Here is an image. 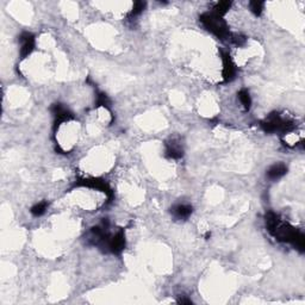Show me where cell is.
Masks as SVG:
<instances>
[{
  "mask_svg": "<svg viewBox=\"0 0 305 305\" xmlns=\"http://www.w3.org/2000/svg\"><path fill=\"white\" fill-rule=\"evenodd\" d=\"M266 228L277 241L291 243L297 251L303 253L305 249V236L301 230L292 227L287 222H283L273 211H268L265 216Z\"/></svg>",
  "mask_w": 305,
  "mask_h": 305,
  "instance_id": "1",
  "label": "cell"
},
{
  "mask_svg": "<svg viewBox=\"0 0 305 305\" xmlns=\"http://www.w3.org/2000/svg\"><path fill=\"white\" fill-rule=\"evenodd\" d=\"M199 20L203 26L211 34H213L217 38L224 41L230 40L231 32L229 31V26L221 14L210 11L199 16Z\"/></svg>",
  "mask_w": 305,
  "mask_h": 305,
  "instance_id": "2",
  "label": "cell"
},
{
  "mask_svg": "<svg viewBox=\"0 0 305 305\" xmlns=\"http://www.w3.org/2000/svg\"><path fill=\"white\" fill-rule=\"evenodd\" d=\"M260 127L267 134L281 133L286 135L291 133L293 129L296 128V124L291 119L281 117L280 113L272 112L267 116L266 119H263V121L260 123Z\"/></svg>",
  "mask_w": 305,
  "mask_h": 305,
  "instance_id": "3",
  "label": "cell"
},
{
  "mask_svg": "<svg viewBox=\"0 0 305 305\" xmlns=\"http://www.w3.org/2000/svg\"><path fill=\"white\" fill-rule=\"evenodd\" d=\"M75 186L80 187H90V189H97L102 192H104L105 195L107 196L108 202L112 201L113 198V191L110 187L106 181L102 180V179L99 178H87V179H78V181L75 183Z\"/></svg>",
  "mask_w": 305,
  "mask_h": 305,
  "instance_id": "4",
  "label": "cell"
},
{
  "mask_svg": "<svg viewBox=\"0 0 305 305\" xmlns=\"http://www.w3.org/2000/svg\"><path fill=\"white\" fill-rule=\"evenodd\" d=\"M51 111L52 116H54V130H56L62 123L74 119V114L70 112L63 104H60V102L52 105Z\"/></svg>",
  "mask_w": 305,
  "mask_h": 305,
  "instance_id": "5",
  "label": "cell"
},
{
  "mask_svg": "<svg viewBox=\"0 0 305 305\" xmlns=\"http://www.w3.org/2000/svg\"><path fill=\"white\" fill-rule=\"evenodd\" d=\"M221 57L223 62V70H222L223 81H224V83H230V81H233L236 76V66L228 51H221Z\"/></svg>",
  "mask_w": 305,
  "mask_h": 305,
  "instance_id": "6",
  "label": "cell"
},
{
  "mask_svg": "<svg viewBox=\"0 0 305 305\" xmlns=\"http://www.w3.org/2000/svg\"><path fill=\"white\" fill-rule=\"evenodd\" d=\"M165 154L168 159L179 160L184 156V147L179 139H169L165 143Z\"/></svg>",
  "mask_w": 305,
  "mask_h": 305,
  "instance_id": "7",
  "label": "cell"
},
{
  "mask_svg": "<svg viewBox=\"0 0 305 305\" xmlns=\"http://www.w3.org/2000/svg\"><path fill=\"white\" fill-rule=\"evenodd\" d=\"M125 248V234L123 229H119L116 234H112L107 246L108 253L119 255Z\"/></svg>",
  "mask_w": 305,
  "mask_h": 305,
  "instance_id": "8",
  "label": "cell"
},
{
  "mask_svg": "<svg viewBox=\"0 0 305 305\" xmlns=\"http://www.w3.org/2000/svg\"><path fill=\"white\" fill-rule=\"evenodd\" d=\"M20 42V58L24 60L34 51L35 49V36L31 32H23L19 36Z\"/></svg>",
  "mask_w": 305,
  "mask_h": 305,
  "instance_id": "9",
  "label": "cell"
},
{
  "mask_svg": "<svg viewBox=\"0 0 305 305\" xmlns=\"http://www.w3.org/2000/svg\"><path fill=\"white\" fill-rule=\"evenodd\" d=\"M193 207L190 204H175L171 207V213L175 219H180V221H186L189 217L192 215Z\"/></svg>",
  "mask_w": 305,
  "mask_h": 305,
  "instance_id": "10",
  "label": "cell"
},
{
  "mask_svg": "<svg viewBox=\"0 0 305 305\" xmlns=\"http://www.w3.org/2000/svg\"><path fill=\"white\" fill-rule=\"evenodd\" d=\"M287 173V167L284 163H274L267 169L266 177L269 180H278V179L283 178Z\"/></svg>",
  "mask_w": 305,
  "mask_h": 305,
  "instance_id": "11",
  "label": "cell"
},
{
  "mask_svg": "<svg viewBox=\"0 0 305 305\" xmlns=\"http://www.w3.org/2000/svg\"><path fill=\"white\" fill-rule=\"evenodd\" d=\"M237 96H239L240 102H241L243 108H245V111H249L252 107V97L249 95V91L247 89H242L241 91H239V93H237Z\"/></svg>",
  "mask_w": 305,
  "mask_h": 305,
  "instance_id": "12",
  "label": "cell"
},
{
  "mask_svg": "<svg viewBox=\"0 0 305 305\" xmlns=\"http://www.w3.org/2000/svg\"><path fill=\"white\" fill-rule=\"evenodd\" d=\"M231 5H233V2L231 1H219L213 6L212 11L213 12L221 14V16H224V14L229 11V8L231 7Z\"/></svg>",
  "mask_w": 305,
  "mask_h": 305,
  "instance_id": "13",
  "label": "cell"
},
{
  "mask_svg": "<svg viewBox=\"0 0 305 305\" xmlns=\"http://www.w3.org/2000/svg\"><path fill=\"white\" fill-rule=\"evenodd\" d=\"M110 99H108V97L105 95V93L102 92H98L97 93V99H96V106L97 107H105L107 108V110H110Z\"/></svg>",
  "mask_w": 305,
  "mask_h": 305,
  "instance_id": "14",
  "label": "cell"
},
{
  "mask_svg": "<svg viewBox=\"0 0 305 305\" xmlns=\"http://www.w3.org/2000/svg\"><path fill=\"white\" fill-rule=\"evenodd\" d=\"M47 207H48V203H47V202H41V203L35 204L34 206L31 207L30 212L35 217H41V216L45 215V213H46Z\"/></svg>",
  "mask_w": 305,
  "mask_h": 305,
  "instance_id": "15",
  "label": "cell"
},
{
  "mask_svg": "<svg viewBox=\"0 0 305 305\" xmlns=\"http://www.w3.org/2000/svg\"><path fill=\"white\" fill-rule=\"evenodd\" d=\"M146 7V2L145 1H136L134 4L133 10L130 11V13L128 14V18H135V17H137L139 14H141L143 12V10H145Z\"/></svg>",
  "mask_w": 305,
  "mask_h": 305,
  "instance_id": "16",
  "label": "cell"
},
{
  "mask_svg": "<svg viewBox=\"0 0 305 305\" xmlns=\"http://www.w3.org/2000/svg\"><path fill=\"white\" fill-rule=\"evenodd\" d=\"M263 2L262 1H251L249 2V8L255 16H260L263 11Z\"/></svg>",
  "mask_w": 305,
  "mask_h": 305,
  "instance_id": "17",
  "label": "cell"
},
{
  "mask_svg": "<svg viewBox=\"0 0 305 305\" xmlns=\"http://www.w3.org/2000/svg\"><path fill=\"white\" fill-rule=\"evenodd\" d=\"M177 302L179 304H192V301H191L190 298H186V297H180Z\"/></svg>",
  "mask_w": 305,
  "mask_h": 305,
  "instance_id": "18",
  "label": "cell"
},
{
  "mask_svg": "<svg viewBox=\"0 0 305 305\" xmlns=\"http://www.w3.org/2000/svg\"><path fill=\"white\" fill-rule=\"evenodd\" d=\"M210 237H211V233H209V231H207V233H206V235H205V239H206V240H209Z\"/></svg>",
  "mask_w": 305,
  "mask_h": 305,
  "instance_id": "19",
  "label": "cell"
}]
</instances>
